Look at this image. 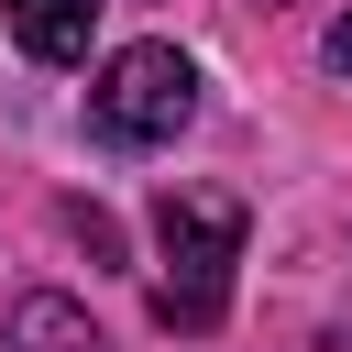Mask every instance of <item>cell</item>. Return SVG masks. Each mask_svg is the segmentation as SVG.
<instances>
[{"label":"cell","mask_w":352,"mask_h":352,"mask_svg":"<svg viewBox=\"0 0 352 352\" xmlns=\"http://www.w3.org/2000/svg\"><path fill=\"white\" fill-rule=\"evenodd\" d=\"M154 319L165 330H220L231 308V264H242V198L231 187H165L154 198Z\"/></svg>","instance_id":"cell-1"},{"label":"cell","mask_w":352,"mask_h":352,"mask_svg":"<svg viewBox=\"0 0 352 352\" xmlns=\"http://www.w3.org/2000/svg\"><path fill=\"white\" fill-rule=\"evenodd\" d=\"M198 121V66L176 55V44H121L99 77H88V132L99 143H176Z\"/></svg>","instance_id":"cell-2"},{"label":"cell","mask_w":352,"mask_h":352,"mask_svg":"<svg viewBox=\"0 0 352 352\" xmlns=\"http://www.w3.org/2000/svg\"><path fill=\"white\" fill-rule=\"evenodd\" d=\"M0 22H11V44L33 66H77L88 33H99V0H0Z\"/></svg>","instance_id":"cell-3"},{"label":"cell","mask_w":352,"mask_h":352,"mask_svg":"<svg viewBox=\"0 0 352 352\" xmlns=\"http://www.w3.org/2000/svg\"><path fill=\"white\" fill-rule=\"evenodd\" d=\"M11 352H110V341H99V319L77 297H44L33 286V297H11Z\"/></svg>","instance_id":"cell-4"},{"label":"cell","mask_w":352,"mask_h":352,"mask_svg":"<svg viewBox=\"0 0 352 352\" xmlns=\"http://www.w3.org/2000/svg\"><path fill=\"white\" fill-rule=\"evenodd\" d=\"M319 55H330V77H352V11H341V22L319 33Z\"/></svg>","instance_id":"cell-5"}]
</instances>
